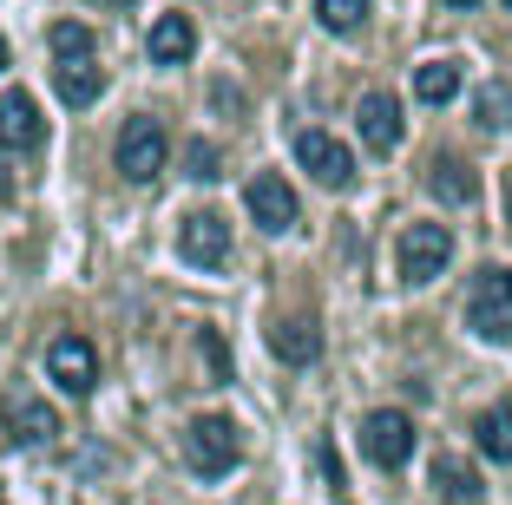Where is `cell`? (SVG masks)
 I'll return each instance as SVG.
<instances>
[{"label": "cell", "mask_w": 512, "mask_h": 505, "mask_svg": "<svg viewBox=\"0 0 512 505\" xmlns=\"http://www.w3.org/2000/svg\"><path fill=\"white\" fill-rule=\"evenodd\" d=\"M184 460H191L197 479H224V473H237V460H243V433H237V420H224V414L191 420V427H184Z\"/></svg>", "instance_id": "6da1fadb"}, {"label": "cell", "mask_w": 512, "mask_h": 505, "mask_svg": "<svg viewBox=\"0 0 512 505\" xmlns=\"http://www.w3.org/2000/svg\"><path fill=\"white\" fill-rule=\"evenodd\" d=\"M165 151H171L165 125L138 112V119H125V125H119V145H112V158H119V171H125L132 184H151L158 171H165Z\"/></svg>", "instance_id": "7a4b0ae2"}, {"label": "cell", "mask_w": 512, "mask_h": 505, "mask_svg": "<svg viewBox=\"0 0 512 505\" xmlns=\"http://www.w3.org/2000/svg\"><path fill=\"white\" fill-rule=\"evenodd\" d=\"M467 328L480 342H506L512 335V269H480V283L467 296Z\"/></svg>", "instance_id": "3957f363"}, {"label": "cell", "mask_w": 512, "mask_h": 505, "mask_svg": "<svg viewBox=\"0 0 512 505\" xmlns=\"http://www.w3.org/2000/svg\"><path fill=\"white\" fill-rule=\"evenodd\" d=\"M296 164L322 184V191H348V184H355V151H348L342 138H329V132H296Z\"/></svg>", "instance_id": "277c9868"}, {"label": "cell", "mask_w": 512, "mask_h": 505, "mask_svg": "<svg viewBox=\"0 0 512 505\" xmlns=\"http://www.w3.org/2000/svg\"><path fill=\"white\" fill-rule=\"evenodd\" d=\"M447 263H453L447 223H407V237H401V276L407 283H434Z\"/></svg>", "instance_id": "5b68a950"}, {"label": "cell", "mask_w": 512, "mask_h": 505, "mask_svg": "<svg viewBox=\"0 0 512 505\" xmlns=\"http://www.w3.org/2000/svg\"><path fill=\"white\" fill-rule=\"evenodd\" d=\"M178 256L197 269H224L230 263V223L217 217V210H191V217L178 223Z\"/></svg>", "instance_id": "8992f818"}, {"label": "cell", "mask_w": 512, "mask_h": 505, "mask_svg": "<svg viewBox=\"0 0 512 505\" xmlns=\"http://www.w3.org/2000/svg\"><path fill=\"white\" fill-rule=\"evenodd\" d=\"M243 210L256 217V230H270V237H283V230H296V191H289L276 171H256L250 184H243Z\"/></svg>", "instance_id": "52a82bcc"}, {"label": "cell", "mask_w": 512, "mask_h": 505, "mask_svg": "<svg viewBox=\"0 0 512 505\" xmlns=\"http://www.w3.org/2000/svg\"><path fill=\"white\" fill-rule=\"evenodd\" d=\"M362 453H368L375 466H388V473H394V466H407V460H414V420L394 414V407L368 414V420H362Z\"/></svg>", "instance_id": "ba28073f"}, {"label": "cell", "mask_w": 512, "mask_h": 505, "mask_svg": "<svg viewBox=\"0 0 512 505\" xmlns=\"http://www.w3.org/2000/svg\"><path fill=\"white\" fill-rule=\"evenodd\" d=\"M46 374L60 381V394H92L99 387V355H92V342L86 335H60V342L46 348Z\"/></svg>", "instance_id": "9c48e42d"}, {"label": "cell", "mask_w": 512, "mask_h": 505, "mask_svg": "<svg viewBox=\"0 0 512 505\" xmlns=\"http://www.w3.org/2000/svg\"><path fill=\"white\" fill-rule=\"evenodd\" d=\"M0 433L14 446H40V440L60 433V414L46 401H33V394H7V401H0Z\"/></svg>", "instance_id": "30bf717a"}, {"label": "cell", "mask_w": 512, "mask_h": 505, "mask_svg": "<svg viewBox=\"0 0 512 505\" xmlns=\"http://www.w3.org/2000/svg\"><path fill=\"white\" fill-rule=\"evenodd\" d=\"M40 138H46L40 105H33L27 92H0V145H14V151H40Z\"/></svg>", "instance_id": "8fae6325"}, {"label": "cell", "mask_w": 512, "mask_h": 505, "mask_svg": "<svg viewBox=\"0 0 512 505\" xmlns=\"http://www.w3.org/2000/svg\"><path fill=\"white\" fill-rule=\"evenodd\" d=\"M355 125H362L368 151H394L401 145V99H394V92H368L362 112H355Z\"/></svg>", "instance_id": "7c38bea8"}, {"label": "cell", "mask_w": 512, "mask_h": 505, "mask_svg": "<svg viewBox=\"0 0 512 505\" xmlns=\"http://www.w3.org/2000/svg\"><path fill=\"white\" fill-rule=\"evenodd\" d=\"M434 492H440V505H486V479L467 460H453V453L434 460Z\"/></svg>", "instance_id": "4fadbf2b"}, {"label": "cell", "mask_w": 512, "mask_h": 505, "mask_svg": "<svg viewBox=\"0 0 512 505\" xmlns=\"http://www.w3.org/2000/svg\"><path fill=\"white\" fill-rule=\"evenodd\" d=\"M270 348L289 361V368H309V361L322 355V328L302 322V315H283V322H270Z\"/></svg>", "instance_id": "5bb4252c"}, {"label": "cell", "mask_w": 512, "mask_h": 505, "mask_svg": "<svg viewBox=\"0 0 512 505\" xmlns=\"http://www.w3.org/2000/svg\"><path fill=\"white\" fill-rule=\"evenodd\" d=\"M427 191H434L440 204H473V197H480V178H473V164H460L453 151H440V158L427 164Z\"/></svg>", "instance_id": "9a60e30c"}, {"label": "cell", "mask_w": 512, "mask_h": 505, "mask_svg": "<svg viewBox=\"0 0 512 505\" xmlns=\"http://www.w3.org/2000/svg\"><path fill=\"white\" fill-rule=\"evenodd\" d=\"M191 46H197V27L184 14L151 20V66H184V60H191Z\"/></svg>", "instance_id": "2e32d148"}, {"label": "cell", "mask_w": 512, "mask_h": 505, "mask_svg": "<svg viewBox=\"0 0 512 505\" xmlns=\"http://www.w3.org/2000/svg\"><path fill=\"white\" fill-rule=\"evenodd\" d=\"M460 86H467L460 60H427L421 73H414V99H421V105H447V99H460Z\"/></svg>", "instance_id": "e0dca14e"}, {"label": "cell", "mask_w": 512, "mask_h": 505, "mask_svg": "<svg viewBox=\"0 0 512 505\" xmlns=\"http://www.w3.org/2000/svg\"><path fill=\"white\" fill-rule=\"evenodd\" d=\"M53 86H60L66 105H92V99H99V86H106V66H99V60H60Z\"/></svg>", "instance_id": "ac0fdd59"}, {"label": "cell", "mask_w": 512, "mask_h": 505, "mask_svg": "<svg viewBox=\"0 0 512 505\" xmlns=\"http://www.w3.org/2000/svg\"><path fill=\"white\" fill-rule=\"evenodd\" d=\"M473 446H480L486 460L512 466V407H486V414L473 420Z\"/></svg>", "instance_id": "d6986e66"}, {"label": "cell", "mask_w": 512, "mask_h": 505, "mask_svg": "<svg viewBox=\"0 0 512 505\" xmlns=\"http://www.w3.org/2000/svg\"><path fill=\"white\" fill-rule=\"evenodd\" d=\"M46 40H53V60H99V40H92V27H79V20H60Z\"/></svg>", "instance_id": "ffe728a7"}, {"label": "cell", "mask_w": 512, "mask_h": 505, "mask_svg": "<svg viewBox=\"0 0 512 505\" xmlns=\"http://www.w3.org/2000/svg\"><path fill=\"white\" fill-rule=\"evenodd\" d=\"M473 119H480L486 132H506V125H512V86H480V99H473Z\"/></svg>", "instance_id": "44dd1931"}, {"label": "cell", "mask_w": 512, "mask_h": 505, "mask_svg": "<svg viewBox=\"0 0 512 505\" xmlns=\"http://www.w3.org/2000/svg\"><path fill=\"white\" fill-rule=\"evenodd\" d=\"M316 14L329 33H362L368 27V0H316Z\"/></svg>", "instance_id": "7402d4cb"}, {"label": "cell", "mask_w": 512, "mask_h": 505, "mask_svg": "<svg viewBox=\"0 0 512 505\" xmlns=\"http://www.w3.org/2000/svg\"><path fill=\"white\" fill-rule=\"evenodd\" d=\"M217 164H224V151H217V145H204V138H191V145H184V178H197V184H217V178H224Z\"/></svg>", "instance_id": "603a6c76"}, {"label": "cell", "mask_w": 512, "mask_h": 505, "mask_svg": "<svg viewBox=\"0 0 512 505\" xmlns=\"http://www.w3.org/2000/svg\"><path fill=\"white\" fill-rule=\"evenodd\" d=\"M7 197H14V178H7V158H0V204H7Z\"/></svg>", "instance_id": "cb8c5ba5"}, {"label": "cell", "mask_w": 512, "mask_h": 505, "mask_svg": "<svg viewBox=\"0 0 512 505\" xmlns=\"http://www.w3.org/2000/svg\"><path fill=\"white\" fill-rule=\"evenodd\" d=\"M447 7H460V14H467V7H480V0H447Z\"/></svg>", "instance_id": "d4e9b609"}, {"label": "cell", "mask_w": 512, "mask_h": 505, "mask_svg": "<svg viewBox=\"0 0 512 505\" xmlns=\"http://www.w3.org/2000/svg\"><path fill=\"white\" fill-rule=\"evenodd\" d=\"M506 217H512V171H506Z\"/></svg>", "instance_id": "484cf974"}, {"label": "cell", "mask_w": 512, "mask_h": 505, "mask_svg": "<svg viewBox=\"0 0 512 505\" xmlns=\"http://www.w3.org/2000/svg\"><path fill=\"white\" fill-rule=\"evenodd\" d=\"M106 7H132V0H106Z\"/></svg>", "instance_id": "4316f807"}, {"label": "cell", "mask_w": 512, "mask_h": 505, "mask_svg": "<svg viewBox=\"0 0 512 505\" xmlns=\"http://www.w3.org/2000/svg\"><path fill=\"white\" fill-rule=\"evenodd\" d=\"M0 66H7V40H0Z\"/></svg>", "instance_id": "83f0119b"}, {"label": "cell", "mask_w": 512, "mask_h": 505, "mask_svg": "<svg viewBox=\"0 0 512 505\" xmlns=\"http://www.w3.org/2000/svg\"><path fill=\"white\" fill-rule=\"evenodd\" d=\"M506 14H512V0H506Z\"/></svg>", "instance_id": "f1b7e54d"}]
</instances>
